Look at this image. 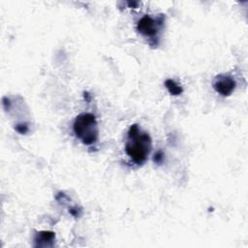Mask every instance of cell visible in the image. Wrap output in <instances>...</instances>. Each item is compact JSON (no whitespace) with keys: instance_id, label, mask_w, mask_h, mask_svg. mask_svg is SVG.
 Returning <instances> with one entry per match:
<instances>
[{"instance_id":"cell-5","label":"cell","mask_w":248,"mask_h":248,"mask_svg":"<svg viewBox=\"0 0 248 248\" xmlns=\"http://www.w3.org/2000/svg\"><path fill=\"white\" fill-rule=\"evenodd\" d=\"M55 238V234L50 231H43L36 234L35 242L36 246H51L53 240Z\"/></svg>"},{"instance_id":"cell-6","label":"cell","mask_w":248,"mask_h":248,"mask_svg":"<svg viewBox=\"0 0 248 248\" xmlns=\"http://www.w3.org/2000/svg\"><path fill=\"white\" fill-rule=\"evenodd\" d=\"M165 86L168 89V91L170 92V94L174 95V96L179 95L183 92V88L179 84H177L173 79H170V78H169L165 81Z\"/></svg>"},{"instance_id":"cell-1","label":"cell","mask_w":248,"mask_h":248,"mask_svg":"<svg viewBox=\"0 0 248 248\" xmlns=\"http://www.w3.org/2000/svg\"><path fill=\"white\" fill-rule=\"evenodd\" d=\"M152 148V140L147 133L141 132L138 124L129 128L128 140L125 145V151L130 159L137 165H142Z\"/></svg>"},{"instance_id":"cell-3","label":"cell","mask_w":248,"mask_h":248,"mask_svg":"<svg viewBox=\"0 0 248 248\" xmlns=\"http://www.w3.org/2000/svg\"><path fill=\"white\" fill-rule=\"evenodd\" d=\"M164 23V15L153 18L149 15L143 16L137 24V30L144 37L153 38L159 32L162 24Z\"/></svg>"},{"instance_id":"cell-8","label":"cell","mask_w":248,"mask_h":248,"mask_svg":"<svg viewBox=\"0 0 248 248\" xmlns=\"http://www.w3.org/2000/svg\"><path fill=\"white\" fill-rule=\"evenodd\" d=\"M16 130L18 133H20V134H25V133L28 131V126H27V124H25V123H23V124H17V125L16 126Z\"/></svg>"},{"instance_id":"cell-7","label":"cell","mask_w":248,"mask_h":248,"mask_svg":"<svg viewBox=\"0 0 248 248\" xmlns=\"http://www.w3.org/2000/svg\"><path fill=\"white\" fill-rule=\"evenodd\" d=\"M153 160L157 164H161L164 161V153L162 151H157L153 157Z\"/></svg>"},{"instance_id":"cell-2","label":"cell","mask_w":248,"mask_h":248,"mask_svg":"<svg viewBox=\"0 0 248 248\" xmlns=\"http://www.w3.org/2000/svg\"><path fill=\"white\" fill-rule=\"evenodd\" d=\"M73 130L76 137L85 145H92L98 140L99 128L94 114L82 112L74 121Z\"/></svg>"},{"instance_id":"cell-4","label":"cell","mask_w":248,"mask_h":248,"mask_svg":"<svg viewBox=\"0 0 248 248\" xmlns=\"http://www.w3.org/2000/svg\"><path fill=\"white\" fill-rule=\"evenodd\" d=\"M213 88L222 96H230L235 88V80L227 75H218L213 80Z\"/></svg>"}]
</instances>
